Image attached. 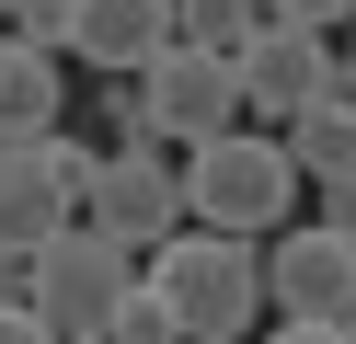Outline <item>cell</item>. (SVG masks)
Instances as JSON below:
<instances>
[{
	"label": "cell",
	"mask_w": 356,
	"mask_h": 344,
	"mask_svg": "<svg viewBox=\"0 0 356 344\" xmlns=\"http://www.w3.org/2000/svg\"><path fill=\"white\" fill-rule=\"evenodd\" d=\"M299 161H287L276 126H218L184 149V218L195 229H241V241H276L287 206H299Z\"/></svg>",
	"instance_id": "cell-1"
},
{
	"label": "cell",
	"mask_w": 356,
	"mask_h": 344,
	"mask_svg": "<svg viewBox=\"0 0 356 344\" xmlns=\"http://www.w3.org/2000/svg\"><path fill=\"white\" fill-rule=\"evenodd\" d=\"M149 275H161L184 344H241L264 321V241H241V229H195L184 218L161 252H149Z\"/></svg>",
	"instance_id": "cell-2"
},
{
	"label": "cell",
	"mask_w": 356,
	"mask_h": 344,
	"mask_svg": "<svg viewBox=\"0 0 356 344\" xmlns=\"http://www.w3.org/2000/svg\"><path fill=\"white\" fill-rule=\"evenodd\" d=\"M127 287H138V252L104 241L92 218H70V229H58V241L24 264V298H35V321H47L58 344H70V333H104Z\"/></svg>",
	"instance_id": "cell-3"
},
{
	"label": "cell",
	"mask_w": 356,
	"mask_h": 344,
	"mask_svg": "<svg viewBox=\"0 0 356 344\" xmlns=\"http://www.w3.org/2000/svg\"><path fill=\"white\" fill-rule=\"evenodd\" d=\"M81 218H92L104 241H127V252H161L172 229H184V161L172 149H104Z\"/></svg>",
	"instance_id": "cell-4"
},
{
	"label": "cell",
	"mask_w": 356,
	"mask_h": 344,
	"mask_svg": "<svg viewBox=\"0 0 356 344\" xmlns=\"http://www.w3.org/2000/svg\"><path fill=\"white\" fill-rule=\"evenodd\" d=\"M138 92H149V115H161V138H184V149L253 115V104H241V58H218V46H184V35H172L161 58L138 69Z\"/></svg>",
	"instance_id": "cell-5"
},
{
	"label": "cell",
	"mask_w": 356,
	"mask_h": 344,
	"mask_svg": "<svg viewBox=\"0 0 356 344\" xmlns=\"http://www.w3.org/2000/svg\"><path fill=\"white\" fill-rule=\"evenodd\" d=\"M356 298V229L310 218V229H276V252H264V310L276 321H345Z\"/></svg>",
	"instance_id": "cell-6"
},
{
	"label": "cell",
	"mask_w": 356,
	"mask_h": 344,
	"mask_svg": "<svg viewBox=\"0 0 356 344\" xmlns=\"http://www.w3.org/2000/svg\"><path fill=\"white\" fill-rule=\"evenodd\" d=\"M333 92V35L322 23H264L253 46H241V104L264 115V126H287L299 104H322Z\"/></svg>",
	"instance_id": "cell-7"
},
{
	"label": "cell",
	"mask_w": 356,
	"mask_h": 344,
	"mask_svg": "<svg viewBox=\"0 0 356 344\" xmlns=\"http://www.w3.org/2000/svg\"><path fill=\"white\" fill-rule=\"evenodd\" d=\"M70 218H81V195L47 161V138H0V252H47Z\"/></svg>",
	"instance_id": "cell-8"
},
{
	"label": "cell",
	"mask_w": 356,
	"mask_h": 344,
	"mask_svg": "<svg viewBox=\"0 0 356 344\" xmlns=\"http://www.w3.org/2000/svg\"><path fill=\"white\" fill-rule=\"evenodd\" d=\"M172 46V0H70V58L104 81H138Z\"/></svg>",
	"instance_id": "cell-9"
},
{
	"label": "cell",
	"mask_w": 356,
	"mask_h": 344,
	"mask_svg": "<svg viewBox=\"0 0 356 344\" xmlns=\"http://www.w3.org/2000/svg\"><path fill=\"white\" fill-rule=\"evenodd\" d=\"M58 126V46L0 23V138H47Z\"/></svg>",
	"instance_id": "cell-10"
},
{
	"label": "cell",
	"mask_w": 356,
	"mask_h": 344,
	"mask_svg": "<svg viewBox=\"0 0 356 344\" xmlns=\"http://www.w3.org/2000/svg\"><path fill=\"white\" fill-rule=\"evenodd\" d=\"M276 138H287V161H299V183H333V172H356V92L333 81L322 104H299Z\"/></svg>",
	"instance_id": "cell-11"
},
{
	"label": "cell",
	"mask_w": 356,
	"mask_h": 344,
	"mask_svg": "<svg viewBox=\"0 0 356 344\" xmlns=\"http://www.w3.org/2000/svg\"><path fill=\"white\" fill-rule=\"evenodd\" d=\"M264 23H276L264 0H172V35H184V46H218V58H241Z\"/></svg>",
	"instance_id": "cell-12"
},
{
	"label": "cell",
	"mask_w": 356,
	"mask_h": 344,
	"mask_svg": "<svg viewBox=\"0 0 356 344\" xmlns=\"http://www.w3.org/2000/svg\"><path fill=\"white\" fill-rule=\"evenodd\" d=\"M104 333H115V344H184V321H172V298H161V275H149V264H138V287L115 298Z\"/></svg>",
	"instance_id": "cell-13"
},
{
	"label": "cell",
	"mask_w": 356,
	"mask_h": 344,
	"mask_svg": "<svg viewBox=\"0 0 356 344\" xmlns=\"http://www.w3.org/2000/svg\"><path fill=\"white\" fill-rule=\"evenodd\" d=\"M104 126H115V149H172V138H161V115H149V92H138V81H115V92H104Z\"/></svg>",
	"instance_id": "cell-14"
},
{
	"label": "cell",
	"mask_w": 356,
	"mask_h": 344,
	"mask_svg": "<svg viewBox=\"0 0 356 344\" xmlns=\"http://www.w3.org/2000/svg\"><path fill=\"white\" fill-rule=\"evenodd\" d=\"M12 35H35V46H58V58H70V0H24V23H12Z\"/></svg>",
	"instance_id": "cell-15"
},
{
	"label": "cell",
	"mask_w": 356,
	"mask_h": 344,
	"mask_svg": "<svg viewBox=\"0 0 356 344\" xmlns=\"http://www.w3.org/2000/svg\"><path fill=\"white\" fill-rule=\"evenodd\" d=\"M264 12H276V23H322V35H333V23H356V0H264Z\"/></svg>",
	"instance_id": "cell-16"
},
{
	"label": "cell",
	"mask_w": 356,
	"mask_h": 344,
	"mask_svg": "<svg viewBox=\"0 0 356 344\" xmlns=\"http://www.w3.org/2000/svg\"><path fill=\"white\" fill-rule=\"evenodd\" d=\"M0 344H58V333L35 321V298H0Z\"/></svg>",
	"instance_id": "cell-17"
},
{
	"label": "cell",
	"mask_w": 356,
	"mask_h": 344,
	"mask_svg": "<svg viewBox=\"0 0 356 344\" xmlns=\"http://www.w3.org/2000/svg\"><path fill=\"white\" fill-rule=\"evenodd\" d=\"M310 195H322V218H333V229H356V172H333V183H310Z\"/></svg>",
	"instance_id": "cell-18"
},
{
	"label": "cell",
	"mask_w": 356,
	"mask_h": 344,
	"mask_svg": "<svg viewBox=\"0 0 356 344\" xmlns=\"http://www.w3.org/2000/svg\"><path fill=\"white\" fill-rule=\"evenodd\" d=\"M264 344H356V333H345V321H276Z\"/></svg>",
	"instance_id": "cell-19"
},
{
	"label": "cell",
	"mask_w": 356,
	"mask_h": 344,
	"mask_svg": "<svg viewBox=\"0 0 356 344\" xmlns=\"http://www.w3.org/2000/svg\"><path fill=\"white\" fill-rule=\"evenodd\" d=\"M333 81L356 92V23H333Z\"/></svg>",
	"instance_id": "cell-20"
},
{
	"label": "cell",
	"mask_w": 356,
	"mask_h": 344,
	"mask_svg": "<svg viewBox=\"0 0 356 344\" xmlns=\"http://www.w3.org/2000/svg\"><path fill=\"white\" fill-rule=\"evenodd\" d=\"M24 264H35V252H0V298H24Z\"/></svg>",
	"instance_id": "cell-21"
},
{
	"label": "cell",
	"mask_w": 356,
	"mask_h": 344,
	"mask_svg": "<svg viewBox=\"0 0 356 344\" xmlns=\"http://www.w3.org/2000/svg\"><path fill=\"white\" fill-rule=\"evenodd\" d=\"M0 23H24V0H0Z\"/></svg>",
	"instance_id": "cell-22"
},
{
	"label": "cell",
	"mask_w": 356,
	"mask_h": 344,
	"mask_svg": "<svg viewBox=\"0 0 356 344\" xmlns=\"http://www.w3.org/2000/svg\"><path fill=\"white\" fill-rule=\"evenodd\" d=\"M70 344H115V333H70Z\"/></svg>",
	"instance_id": "cell-23"
},
{
	"label": "cell",
	"mask_w": 356,
	"mask_h": 344,
	"mask_svg": "<svg viewBox=\"0 0 356 344\" xmlns=\"http://www.w3.org/2000/svg\"><path fill=\"white\" fill-rule=\"evenodd\" d=\"M345 333H356V298H345Z\"/></svg>",
	"instance_id": "cell-24"
}]
</instances>
